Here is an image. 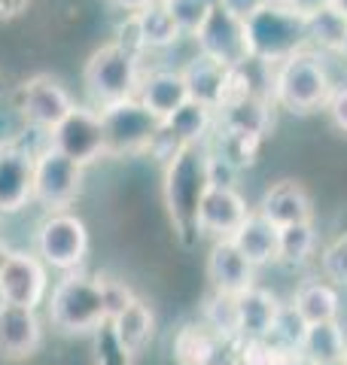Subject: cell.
<instances>
[{
  "label": "cell",
  "mask_w": 347,
  "mask_h": 365,
  "mask_svg": "<svg viewBox=\"0 0 347 365\" xmlns=\"http://www.w3.org/2000/svg\"><path fill=\"white\" fill-rule=\"evenodd\" d=\"M161 192H165V207L174 222V232L180 235L183 244H192L201 235L198 210L204 195L211 192V150L186 146V150L174 153L165 162Z\"/></svg>",
  "instance_id": "6da1fadb"
},
{
  "label": "cell",
  "mask_w": 347,
  "mask_h": 365,
  "mask_svg": "<svg viewBox=\"0 0 347 365\" xmlns=\"http://www.w3.org/2000/svg\"><path fill=\"white\" fill-rule=\"evenodd\" d=\"M332 88V76L314 49H302L274 64L271 101L289 113H311L317 107H326Z\"/></svg>",
  "instance_id": "7a4b0ae2"
},
{
  "label": "cell",
  "mask_w": 347,
  "mask_h": 365,
  "mask_svg": "<svg viewBox=\"0 0 347 365\" xmlns=\"http://www.w3.org/2000/svg\"><path fill=\"white\" fill-rule=\"evenodd\" d=\"M49 319L61 332H91V329L110 326L107 299H104L101 277L89 274H64L49 292Z\"/></svg>",
  "instance_id": "3957f363"
},
{
  "label": "cell",
  "mask_w": 347,
  "mask_h": 365,
  "mask_svg": "<svg viewBox=\"0 0 347 365\" xmlns=\"http://www.w3.org/2000/svg\"><path fill=\"white\" fill-rule=\"evenodd\" d=\"M141 55L131 52L129 46H122L119 40L98 46L95 52L83 64V86L89 91V98L98 107L116 104V101L134 98L137 86H141Z\"/></svg>",
  "instance_id": "277c9868"
},
{
  "label": "cell",
  "mask_w": 347,
  "mask_h": 365,
  "mask_svg": "<svg viewBox=\"0 0 347 365\" xmlns=\"http://www.w3.org/2000/svg\"><path fill=\"white\" fill-rule=\"evenodd\" d=\"M244 31L250 58H259L271 67L289 58V55L308 49L305 16H298L286 4H268L265 9H259L256 16L244 21Z\"/></svg>",
  "instance_id": "5b68a950"
},
{
  "label": "cell",
  "mask_w": 347,
  "mask_h": 365,
  "mask_svg": "<svg viewBox=\"0 0 347 365\" xmlns=\"http://www.w3.org/2000/svg\"><path fill=\"white\" fill-rule=\"evenodd\" d=\"M104 125V150L107 158H131L153 150L161 134V119L153 116L137 98L98 107Z\"/></svg>",
  "instance_id": "8992f818"
},
{
  "label": "cell",
  "mask_w": 347,
  "mask_h": 365,
  "mask_svg": "<svg viewBox=\"0 0 347 365\" xmlns=\"http://www.w3.org/2000/svg\"><path fill=\"white\" fill-rule=\"evenodd\" d=\"M34 253L52 271H76L89 256V225L71 210L46 213L34 235Z\"/></svg>",
  "instance_id": "52a82bcc"
},
{
  "label": "cell",
  "mask_w": 347,
  "mask_h": 365,
  "mask_svg": "<svg viewBox=\"0 0 347 365\" xmlns=\"http://www.w3.org/2000/svg\"><path fill=\"white\" fill-rule=\"evenodd\" d=\"M86 168L71 162L67 155L43 143L34 155V204H40L46 213H61L76 201L83 192Z\"/></svg>",
  "instance_id": "ba28073f"
},
{
  "label": "cell",
  "mask_w": 347,
  "mask_h": 365,
  "mask_svg": "<svg viewBox=\"0 0 347 365\" xmlns=\"http://www.w3.org/2000/svg\"><path fill=\"white\" fill-rule=\"evenodd\" d=\"M13 95L19 101L21 113L34 131L49 134L55 125H61L71 110L76 107L74 95L67 91L61 79H55L49 73H34L28 79H21L19 86H13Z\"/></svg>",
  "instance_id": "9c48e42d"
},
{
  "label": "cell",
  "mask_w": 347,
  "mask_h": 365,
  "mask_svg": "<svg viewBox=\"0 0 347 365\" xmlns=\"http://www.w3.org/2000/svg\"><path fill=\"white\" fill-rule=\"evenodd\" d=\"M46 143L58 150L61 155H67L76 165H95L101 158H107V150H104V125H101V113L95 107H74L71 116H67L61 125L46 134Z\"/></svg>",
  "instance_id": "30bf717a"
},
{
  "label": "cell",
  "mask_w": 347,
  "mask_h": 365,
  "mask_svg": "<svg viewBox=\"0 0 347 365\" xmlns=\"http://www.w3.org/2000/svg\"><path fill=\"white\" fill-rule=\"evenodd\" d=\"M49 295V268L31 250H9L0 265V302L19 307H37Z\"/></svg>",
  "instance_id": "8fae6325"
},
{
  "label": "cell",
  "mask_w": 347,
  "mask_h": 365,
  "mask_svg": "<svg viewBox=\"0 0 347 365\" xmlns=\"http://www.w3.org/2000/svg\"><path fill=\"white\" fill-rule=\"evenodd\" d=\"M192 40H195V46H198V55L228 67V71L250 58L244 21L235 19L231 13H226L219 4H216L213 13L207 16V21L198 28V34H195Z\"/></svg>",
  "instance_id": "7c38bea8"
},
{
  "label": "cell",
  "mask_w": 347,
  "mask_h": 365,
  "mask_svg": "<svg viewBox=\"0 0 347 365\" xmlns=\"http://www.w3.org/2000/svg\"><path fill=\"white\" fill-rule=\"evenodd\" d=\"M34 155L31 146H0V216L34 204Z\"/></svg>",
  "instance_id": "4fadbf2b"
},
{
  "label": "cell",
  "mask_w": 347,
  "mask_h": 365,
  "mask_svg": "<svg viewBox=\"0 0 347 365\" xmlns=\"http://www.w3.org/2000/svg\"><path fill=\"white\" fill-rule=\"evenodd\" d=\"M183 37L180 28L174 25V19L168 16V9L159 4H149L141 9L137 16H129L125 28L119 31V43L129 46L131 52H159V49H171L174 43Z\"/></svg>",
  "instance_id": "5bb4252c"
},
{
  "label": "cell",
  "mask_w": 347,
  "mask_h": 365,
  "mask_svg": "<svg viewBox=\"0 0 347 365\" xmlns=\"http://www.w3.org/2000/svg\"><path fill=\"white\" fill-rule=\"evenodd\" d=\"M43 341V323L34 307L0 302V356L25 359Z\"/></svg>",
  "instance_id": "9a60e30c"
},
{
  "label": "cell",
  "mask_w": 347,
  "mask_h": 365,
  "mask_svg": "<svg viewBox=\"0 0 347 365\" xmlns=\"http://www.w3.org/2000/svg\"><path fill=\"white\" fill-rule=\"evenodd\" d=\"M247 216H250V207L238 189L211 186L198 210V228H201V235H213L216 241H228L244 225Z\"/></svg>",
  "instance_id": "2e32d148"
},
{
  "label": "cell",
  "mask_w": 347,
  "mask_h": 365,
  "mask_svg": "<svg viewBox=\"0 0 347 365\" xmlns=\"http://www.w3.org/2000/svg\"><path fill=\"white\" fill-rule=\"evenodd\" d=\"M141 104L165 122L171 113H177L183 104L189 101V88L186 79H183L180 67H156V71H144L141 73V86H137L134 95Z\"/></svg>",
  "instance_id": "e0dca14e"
},
{
  "label": "cell",
  "mask_w": 347,
  "mask_h": 365,
  "mask_svg": "<svg viewBox=\"0 0 347 365\" xmlns=\"http://www.w3.org/2000/svg\"><path fill=\"white\" fill-rule=\"evenodd\" d=\"M271 125V101L268 98H228L223 107L216 110V131L250 137V140H262V134Z\"/></svg>",
  "instance_id": "ac0fdd59"
},
{
  "label": "cell",
  "mask_w": 347,
  "mask_h": 365,
  "mask_svg": "<svg viewBox=\"0 0 347 365\" xmlns=\"http://www.w3.org/2000/svg\"><path fill=\"white\" fill-rule=\"evenodd\" d=\"M183 79H186L189 88V101H198V104L219 110L228 101V88H231V71L223 64H216L211 58L195 52L192 58L180 67Z\"/></svg>",
  "instance_id": "d6986e66"
},
{
  "label": "cell",
  "mask_w": 347,
  "mask_h": 365,
  "mask_svg": "<svg viewBox=\"0 0 347 365\" xmlns=\"http://www.w3.org/2000/svg\"><path fill=\"white\" fill-rule=\"evenodd\" d=\"M161 131H165V137L177 150L207 146L216 131V110L198 104V101H186L177 113H171V116L161 122Z\"/></svg>",
  "instance_id": "ffe728a7"
},
{
  "label": "cell",
  "mask_w": 347,
  "mask_h": 365,
  "mask_svg": "<svg viewBox=\"0 0 347 365\" xmlns=\"http://www.w3.org/2000/svg\"><path fill=\"white\" fill-rule=\"evenodd\" d=\"M253 268L250 262L238 253L231 241H216L211 256H207V277L213 283V292L223 295H238L253 287Z\"/></svg>",
  "instance_id": "44dd1931"
},
{
  "label": "cell",
  "mask_w": 347,
  "mask_h": 365,
  "mask_svg": "<svg viewBox=\"0 0 347 365\" xmlns=\"http://www.w3.org/2000/svg\"><path fill=\"white\" fill-rule=\"evenodd\" d=\"M259 213L268 222H274L277 228H283V225H296V222H311L314 207H311L308 192L298 186V182L283 180V182H274V186L262 195Z\"/></svg>",
  "instance_id": "7402d4cb"
},
{
  "label": "cell",
  "mask_w": 347,
  "mask_h": 365,
  "mask_svg": "<svg viewBox=\"0 0 347 365\" xmlns=\"http://www.w3.org/2000/svg\"><path fill=\"white\" fill-rule=\"evenodd\" d=\"M277 235H281V228L274 222H268L256 210V213L247 216L244 225H241L228 241L238 247V253L244 256L253 268H259V265H268V262L277 259Z\"/></svg>",
  "instance_id": "603a6c76"
},
{
  "label": "cell",
  "mask_w": 347,
  "mask_h": 365,
  "mask_svg": "<svg viewBox=\"0 0 347 365\" xmlns=\"http://www.w3.org/2000/svg\"><path fill=\"white\" fill-rule=\"evenodd\" d=\"M281 304L268 289L250 287L247 292L238 295V323H241V341H259L271 335V326Z\"/></svg>",
  "instance_id": "cb8c5ba5"
},
{
  "label": "cell",
  "mask_w": 347,
  "mask_h": 365,
  "mask_svg": "<svg viewBox=\"0 0 347 365\" xmlns=\"http://www.w3.org/2000/svg\"><path fill=\"white\" fill-rule=\"evenodd\" d=\"M153 326H156V317L149 311V304L134 299L125 311H119L113 319H110V335L113 341L122 347V353H141L146 347V341L153 338Z\"/></svg>",
  "instance_id": "d4e9b609"
},
{
  "label": "cell",
  "mask_w": 347,
  "mask_h": 365,
  "mask_svg": "<svg viewBox=\"0 0 347 365\" xmlns=\"http://www.w3.org/2000/svg\"><path fill=\"white\" fill-rule=\"evenodd\" d=\"M226 341L213 335L204 323H186L174 335V359L177 365H213Z\"/></svg>",
  "instance_id": "484cf974"
},
{
  "label": "cell",
  "mask_w": 347,
  "mask_h": 365,
  "mask_svg": "<svg viewBox=\"0 0 347 365\" xmlns=\"http://www.w3.org/2000/svg\"><path fill=\"white\" fill-rule=\"evenodd\" d=\"M298 353H302L311 365L341 362L344 353H347V338H344L341 326L335 323V319H332V323H314V326H308Z\"/></svg>",
  "instance_id": "4316f807"
},
{
  "label": "cell",
  "mask_w": 347,
  "mask_h": 365,
  "mask_svg": "<svg viewBox=\"0 0 347 365\" xmlns=\"http://www.w3.org/2000/svg\"><path fill=\"white\" fill-rule=\"evenodd\" d=\"M293 307H296V314L302 317L308 326L332 323V319L338 317V292H335L332 283L311 280V283H305V287L296 292Z\"/></svg>",
  "instance_id": "83f0119b"
},
{
  "label": "cell",
  "mask_w": 347,
  "mask_h": 365,
  "mask_svg": "<svg viewBox=\"0 0 347 365\" xmlns=\"http://www.w3.org/2000/svg\"><path fill=\"white\" fill-rule=\"evenodd\" d=\"M305 28H308V49H314V52L317 49L338 52L347 37V19L335 6H326L314 16H308Z\"/></svg>",
  "instance_id": "f1b7e54d"
},
{
  "label": "cell",
  "mask_w": 347,
  "mask_h": 365,
  "mask_svg": "<svg viewBox=\"0 0 347 365\" xmlns=\"http://www.w3.org/2000/svg\"><path fill=\"white\" fill-rule=\"evenodd\" d=\"M201 323L211 329L213 335L223 341H241V323H238V299L235 295L213 292L204 304V319Z\"/></svg>",
  "instance_id": "f546056e"
},
{
  "label": "cell",
  "mask_w": 347,
  "mask_h": 365,
  "mask_svg": "<svg viewBox=\"0 0 347 365\" xmlns=\"http://www.w3.org/2000/svg\"><path fill=\"white\" fill-rule=\"evenodd\" d=\"M314 244H317V235L311 222L283 225L281 235H277V259L286 262V265H302L314 253Z\"/></svg>",
  "instance_id": "4dcf8cb0"
},
{
  "label": "cell",
  "mask_w": 347,
  "mask_h": 365,
  "mask_svg": "<svg viewBox=\"0 0 347 365\" xmlns=\"http://www.w3.org/2000/svg\"><path fill=\"white\" fill-rule=\"evenodd\" d=\"M31 125L21 113L13 88L0 91V146H21L31 137Z\"/></svg>",
  "instance_id": "1f68e13d"
},
{
  "label": "cell",
  "mask_w": 347,
  "mask_h": 365,
  "mask_svg": "<svg viewBox=\"0 0 347 365\" xmlns=\"http://www.w3.org/2000/svg\"><path fill=\"white\" fill-rule=\"evenodd\" d=\"M159 4L168 9V16L174 19L183 37H195L207 16L216 9V0H159Z\"/></svg>",
  "instance_id": "d6a6232c"
},
{
  "label": "cell",
  "mask_w": 347,
  "mask_h": 365,
  "mask_svg": "<svg viewBox=\"0 0 347 365\" xmlns=\"http://www.w3.org/2000/svg\"><path fill=\"white\" fill-rule=\"evenodd\" d=\"M320 268H323V274H326V280L347 283V232L341 237H335V241L323 250Z\"/></svg>",
  "instance_id": "836d02e7"
},
{
  "label": "cell",
  "mask_w": 347,
  "mask_h": 365,
  "mask_svg": "<svg viewBox=\"0 0 347 365\" xmlns=\"http://www.w3.org/2000/svg\"><path fill=\"white\" fill-rule=\"evenodd\" d=\"M101 287H104V299H107V311H110V319L119 314V311H125L137 295L125 287L122 280H116V277H101Z\"/></svg>",
  "instance_id": "e575fe53"
},
{
  "label": "cell",
  "mask_w": 347,
  "mask_h": 365,
  "mask_svg": "<svg viewBox=\"0 0 347 365\" xmlns=\"http://www.w3.org/2000/svg\"><path fill=\"white\" fill-rule=\"evenodd\" d=\"M326 113H329V122L335 125V128L347 134V86L332 88V95L326 101Z\"/></svg>",
  "instance_id": "d590c367"
},
{
  "label": "cell",
  "mask_w": 347,
  "mask_h": 365,
  "mask_svg": "<svg viewBox=\"0 0 347 365\" xmlns=\"http://www.w3.org/2000/svg\"><path fill=\"white\" fill-rule=\"evenodd\" d=\"M241 170L235 165H228L226 158H219L211 153V186H219V189H235V180H238Z\"/></svg>",
  "instance_id": "8d00e7d4"
},
{
  "label": "cell",
  "mask_w": 347,
  "mask_h": 365,
  "mask_svg": "<svg viewBox=\"0 0 347 365\" xmlns=\"http://www.w3.org/2000/svg\"><path fill=\"white\" fill-rule=\"evenodd\" d=\"M219 6L226 9V13H231L235 19H241V21H247L250 16H256L259 9H265L268 6V0H216Z\"/></svg>",
  "instance_id": "74e56055"
},
{
  "label": "cell",
  "mask_w": 347,
  "mask_h": 365,
  "mask_svg": "<svg viewBox=\"0 0 347 365\" xmlns=\"http://www.w3.org/2000/svg\"><path fill=\"white\" fill-rule=\"evenodd\" d=\"M31 4H34V0H0V25L21 19L31 9Z\"/></svg>",
  "instance_id": "f35d334b"
},
{
  "label": "cell",
  "mask_w": 347,
  "mask_h": 365,
  "mask_svg": "<svg viewBox=\"0 0 347 365\" xmlns=\"http://www.w3.org/2000/svg\"><path fill=\"white\" fill-rule=\"evenodd\" d=\"M286 6L289 9H296L298 16H314V13H320V9H326V6H332V0H286Z\"/></svg>",
  "instance_id": "ab89813d"
},
{
  "label": "cell",
  "mask_w": 347,
  "mask_h": 365,
  "mask_svg": "<svg viewBox=\"0 0 347 365\" xmlns=\"http://www.w3.org/2000/svg\"><path fill=\"white\" fill-rule=\"evenodd\" d=\"M110 4L119 9V13H125V16H137L141 9H146L149 4H156V0H110Z\"/></svg>",
  "instance_id": "60d3db41"
},
{
  "label": "cell",
  "mask_w": 347,
  "mask_h": 365,
  "mask_svg": "<svg viewBox=\"0 0 347 365\" xmlns=\"http://www.w3.org/2000/svg\"><path fill=\"white\" fill-rule=\"evenodd\" d=\"M281 365H311V362H308V359L302 356V353L296 350V353H286V356L281 359Z\"/></svg>",
  "instance_id": "b9f144b4"
},
{
  "label": "cell",
  "mask_w": 347,
  "mask_h": 365,
  "mask_svg": "<svg viewBox=\"0 0 347 365\" xmlns=\"http://www.w3.org/2000/svg\"><path fill=\"white\" fill-rule=\"evenodd\" d=\"M332 6L338 9V13H341V16L347 19V0H332Z\"/></svg>",
  "instance_id": "7bdbcfd3"
},
{
  "label": "cell",
  "mask_w": 347,
  "mask_h": 365,
  "mask_svg": "<svg viewBox=\"0 0 347 365\" xmlns=\"http://www.w3.org/2000/svg\"><path fill=\"white\" fill-rule=\"evenodd\" d=\"M6 256H9V247L4 244V237H0V265H4V262H6Z\"/></svg>",
  "instance_id": "ee69618b"
},
{
  "label": "cell",
  "mask_w": 347,
  "mask_h": 365,
  "mask_svg": "<svg viewBox=\"0 0 347 365\" xmlns=\"http://www.w3.org/2000/svg\"><path fill=\"white\" fill-rule=\"evenodd\" d=\"M338 55H341V58L347 61V37H344V43H341V49H338Z\"/></svg>",
  "instance_id": "f6af8a7d"
},
{
  "label": "cell",
  "mask_w": 347,
  "mask_h": 365,
  "mask_svg": "<svg viewBox=\"0 0 347 365\" xmlns=\"http://www.w3.org/2000/svg\"><path fill=\"white\" fill-rule=\"evenodd\" d=\"M323 365H347V362H344V359H341V362H323Z\"/></svg>",
  "instance_id": "bcb514c9"
},
{
  "label": "cell",
  "mask_w": 347,
  "mask_h": 365,
  "mask_svg": "<svg viewBox=\"0 0 347 365\" xmlns=\"http://www.w3.org/2000/svg\"><path fill=\"white\" fill-rule=\"evenodd\" d=\"M0 91H6V88H4V86H0Z\"/></svg>",
  "instance_id": "7dc6e473"
},
{
  "label": "cell",
  "mask_w": 347,
  "mask_h": 365,
  "mask_svg": "<svg viewBox=\"0 0 347 365\" xmlns=\"http://www.w3.org/2000/svg\"><path fill=\"white\" fill-rule=\"evenodd\" d=\"M344 362H347V353H344Z\"/></svg>",
  "instance_id": "c3c4849f"
}]
</instances>
